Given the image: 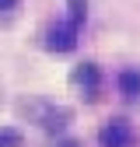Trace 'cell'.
<instances>
[{
  "label": "cell",
  "mask_w": 140,
  "mask_h": 147,
  "mask_svg": "<svg viewBox=\"0 0 140 147\" xmlns=\"http://www.w3.org/2000/svg\"><path fill=\"white\" fill-rule=\"evenodd\" d=\"M63 147H77V144H63Z\"/></svg>",
  "instance_id": "8"
},
{
  "label": "cell",
  "mask_w": 140,
  "mask_h": 147,
  "mask_svg": "<svg viewBox=\"0 0 140 147\" xmlns=\"http://www.w3.org/2000/svg\"><path fill=\"white\" fill-rule=\"evenodd\" d=\"M77 25H70V21H60V25H52L49 32H46V46L52 49V53H70L77 46Z\"/></svg>",
  "instance_id": "2"
},
{
  "label": "cell",
  "mask_w": 140,
  "mask_h": 147,
  "mask_svg": "<svg viewBox=\"0 0 140 147\" xmlns=\"http://www.w3.org/2000/svg\"><path fill=\"white\" fill-rule=\"evenodd\" d=\"M119 91H122V98H140V70H122L119 74Z\"/></svg>",
  "instance_id": "4"
},
{
  "label": "cell",
  "mask_w": 140,
  "mask_h": 147,
  "mask_svg": "<svg viewBox=\"0 0 140 147\" xmlns=\"http://www.w3.org/2000/svg\"><path fill=\"white\" fill-rule=\"evenodd\" d=\"M133 140H137V133H133L130 119H109L98 133L102 147H133Z\"/></svg>",
  "instance_id": "1"
},
{
  "label": "cell",
  "mask_w": 140,
  "mask_h": 147,
  "mask_svg": "<svg viewBox=\"0 0 140 147\" xmlns=\"http://www.w3.org/2000/svg\"><path fill=\"white\" fill-rule=\"evenodd\" d=\"M70 4V25H84V18H88V0H67Z\"/></svg>",
  "instance_id": "5"
},
{
  "label": "cell",
  "mask_w": 140,
  "mask_h": 147,
  "mask_svg": "<svg viewBox=\"0 0 140 147\" xmlns=\"http://www.w3.org/2000/svg\"><path fill=\"white\" fill-rule=\"evenodd\" d=\"M74 84L84 91L88 98H95V95H98V84H102V74H98V67H95V63H81V67L74 70Z\"/></svg>",
  "instance_id": "3"
},
{
  "label": "cell",
  "mask_w": 140,
  "mask_h": 147,
  "mask_svg": "<svg viewBox=\"0 0 140 147\" xmlns=\"http://www.w3.org/2000/svg\"><path fill=\"white\" fill-rule=\"evenodd\" d=\"M14 4H18V0H0V11H11Z\"/></svg>",
  "instance_id": "7"
},
{
  "label": "cell",
  "mask_w": 140,
  "mask_h": 147,
  "mask_svg": "<svg viewBox=\"0 0 140 147\" xmlns=\"http://www.w3.org/2000/svg\"><path fill=\"white\" fill-rule=\"evenodd\" d=\"M18 144H21L18 130H0V147H18Z\"/></svg>",
  "instance_id": "6"
}]
</instances>
